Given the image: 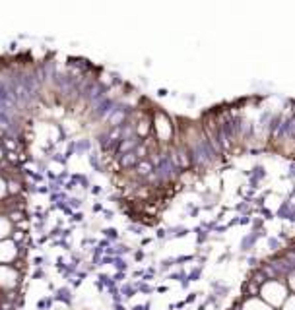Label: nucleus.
<instances>
[{"instance_id": "nucleus-3", "label": "nucleus", "mask_w": 295, "mask_h": 310, "mask_svg": "<svg viewBox=\"0 0 295 310\" xmlns=\"http://www.w3.org/2000/svg\"><path fill=\"white\" fill-rule=\"evenodd\" d=\"M119 159H120V167H132V165H138L140 155L136 153V151H130V153L119 155Z\"/></svg>"}, {"instance_id": "nucleus-4", "label": "nucleus", "mask_w": 295, "mask_h": 310, "mask_svg": "<svg viewBox=\"0 0 295 310\" xmlns=\"http://www.w3.org/2000/svg\"><path fill=\"white\" fill-rule=\"evenodd\" d=\"M151 171H154V167H151L146 159L138 161V172H140V175H148V172H151Z\"/></svg>"}, {"instance_id": "nucleus-2", "label": "nucleus", "mask_w": 295, "mask_h": 310, "mask_svg": "<svg viewBox=\"0 0 295 310\" xmlns=\"http://www.w3.org/2000/svg\"><path fill=\"white\" fill-rule=\"evenodd\" d=\"M113 107H115V103L111 101L109 97H103V99H99V101L95 103V117L97 118H103V117H107L109 113H113Z\"/></svg>"}, {"instance_id": "nucleus-1", "label": "nucleus", "mask_w": 295, "mask_h": 310, "mask_svg": "<svg viewBox=\"0 0 295 310\" xmlns=\"http://www.w3.org/2000/svg\"><path fill=\"white\" fill-rule=\"evenodd\" d=\"M212 157H214V151L210 149V145L206 144V141H198L196 148L192 149V159L196 163H200V165L210 163V161H212Z\"/></svg>"}, {"instance_id": "nucleus-5", "label": "nucleus", "mask_w": 295, "mask_h": 310, "mask_svg": "<svg viewBox=\"0 0 295 310\" xmlns=\"http://www.w3.org/2000/svg\"><path fill=\"white\" fill-rule=\"evenodd\" d=\"M105 235H107V236H117V231H115V229H107V231H105Z\"/></svg>"}]
</instances>
